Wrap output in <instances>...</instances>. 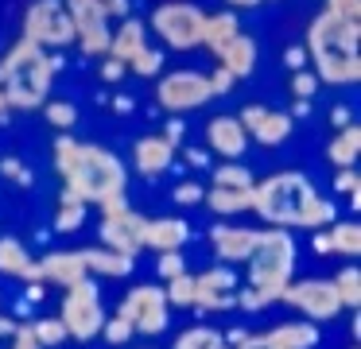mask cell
<instances>
[{
	"mask_svg": "<svg viewBox=\"0 0 361 349\" xmlns=\"http://www.w3.org/2000/svg\"><path fill=\"white\" fill-rule=\"evenodd\" d=\"M291 268H295V240L283 229H260L257 248L249 256V287L237 295L245 310H260L268 302L280 299V291L291 283Z\"/></svg>",
	"mask_w": 361,
	"mask_h": 349,
	"instance_id": "obj_3",
	"label": "cell"
},
{
	"mask_svg": "<svg viewBox=\"0 0 361 349\" xmlns=\"http://www.w3.org/2000/svg\"><path fill=\"white\" fill-rule=\"evenodd\" d=\"M113 109H117V113H133V101H128V97H117V101H113Z\"/></svg>",
	"mask_w": 361,
	"mask_h": 349,
	"instance_id": "obj_57",
	"label": "cell"
},
{
	"mask_svg": "<svg viewBox=\"0 0 361 349\" xmlns=\"http://www.w3.org/2000/svg\"><path fill=\"white\" fill-rule=\"evenodd\" d=\"M156 271H159V279H175V276H183V271H187V264H183V252H159Z\"/></svg>",
	"mask_w": 361,
	"mask_h": 349,
	"instance_id": "obj_40",
	"label": "cell"
},
{
	"mask_svg": "<svg viewBox=\"0 0 361 349\" xmlns=\"http://www.w3.org/2000/svg\"><path fill=\"white\" fill-rule=\"evenodd\" d=\"M357 186H361V178H357V171H353V167L338 171V178H334V190L338 194H357Z\"/></svg>",
	"mask_w": 361,
	"mask_h": 349,
	"instance_id": "obj_45",
	"label": "cell"
},
{
	"mask_svg": "<svg viewBox=\"0 0 361 349\" xmlns=\"http://www.w3.org/2000/svg\"><path fill=\"white\" fill-rule=\"evenodd\" d=\"M0 175H4V178H12V183H20V186H27V183H32V171H27L20 159H12V155H4V159H0Z\"/></svg>",
	"mask_w": 361,
	"mask_h": 349,
	"instance_id": "obj_41",
	"label": "cell"
},
{
	"mask_svg": "<svg viewBox=\"0 0 361 349\" xmlns=\"http://www.w3.org/2000/svg\"><path fill=\"white\" fill-rule=\"evenodd\" d=\"M206 82H210V93H214V97H221V93H229V90H233V82H237V78H233V74H229V70L218 62V66H214V74H206Z\"/></svg>",
	"mask_w": 361,
	"mask_h": 349,
	"instance_id": "obj_42",
	"label": "cell"
},
{
	"mask_svg": "<svg viewBox=\"0 0 361 349\" xmlns=\"http://www.w3.org/2000/svg\"><path fill=\"white\" fill-rule=\"evenodd\" d=\"M144 47H148V43H144V23L133 20V16H125V20H121V27L113 31V39H109V54L128 66V62H133V54H140Z\"/></svg>",
	"mask_w": 361,
	"mask_h": 349,
	"instance_id": "obj_24",
	"label": "cell"
},
{
	"mask_svg": "<svg viewBox=\"0 0 361 349\" xmlns=\"http://www.w3.org/2000/svg\"><path fill=\"white\" fill-rule=\"evenodd\" d=\"M164 291H167V302H171V307H195V276H187V271L167 279Z\"/></svg>",
	"mask_w": 361,
	"mask_h": 349,
	"instance_id": "obj_34",
	"label": "cell"
},
{
	"mask_svg": "<svg viewBox=\"0 0 361 349\" xmlns=\"http://www.w3.org/2000/svg\"><path fill=\"white\" fill-rule=\"evenodd\" d=\"M125 70H128V66H125L121 59H113V54L102 62V78H105V82H121V78H125Z\"/></svg>",
	"mask_w": 361,
	"mask_h": 349,
	"instance_id": "obj_47",
	"label": "cell"
},
{
	"mask_svg": "<svg viewBox=\"0 0 361 349\" xmlns=\"http://www.w3.org/2000/svg\"><path fill=\"white\" fill-rule=\"evenodd\" d=\"M214 59H218L233 78H249L252 70H257V43H252L249 35H233Z\"/></svg>",
	"mask_w": 361,
	"mask_h": 349,
	"instance_id": "obj_23",
	"label": "cell"
},
{
	"mask_svg": "<svg viewBox=\"0 0 361 349\" xmlns=\"http://www.w3.org/2000/svg\"><path fill=\"white\" fill-rule=\"evenodd\" d=\"M167 310H171V302H167V291L156 283H140L133 287V291L121 299L117 307V318H125V322H133L136 333H159L167 330Z\"/></svg>",
	"mask_w": 361,
	"mask_h": 349,
	"instance_id": "obj_9",
	"label": "cell"
},
{
	"mask_svg": "<svg viewBox=\"0 0 361 349\" xmlns=\"http://www.w3.org/2000/svg\"><path fill=\"white\" fill-rule=\"evenodd\" d=\"M326 12L342 16V20H361V0H326Z\"/></svg>",
	"mask_w": 361,
	"mask_h": 349,
	"instance_id": "obj_43",
	"label": "cell"
},
{
	"mask_svg": "<svg viewBox=\"0 0 361 349\" xmlns=\"http://www.w3.org/2000/svg\"><path fill=\"white\" fill-rule=\"evenodd\" d=\"M307 109H311V101H299V97H295V105H291V113H295V116H303Z\"/></svg>",
	"mask_w": 361,
	"mask_h": 349,
	"instance_id": "obj_59",
	"label": "cell"
},
{
	"mask_svg": "<svg viewBox=\"0 0 361 349\" xmlns=\"http://www.w3.org/2000/svg\"><path fill=\"white\" fill-rule=\"evenodd\" d=\"M39 268H43V279H47V283H63V287H71V283H78V279L90 276L78 248H74V252H47L39 260Z\"/></svg>",
	"mask_w": 361,
	"mask_h": 349,
	"instance_id": "obj_21",
	"label": "cell"
},
{
	"mask_svg": "<svg viewBox=\"0 0 361 349\" xmlns=\"http://www.w3.org/2000/svg\"><path fill=\"white\" fill-rule=\"evenodd\" d=\"M202 23H206V12L190 0H164V4L152 8V31L171 51L202 47Z\"/></svg>",
	"mask_w": 361,
	"mask_h": 349,
	"instance_id": "obj_6",
	"label": "cell"
},
{
	"mask_svg": "<svg viewBox=\"0 0 361 349\" xmlns=\"http://www.w3.org/2000/svg\"><path fill=\"white\" fill-rule=\"evenodd\" d=\"M233 287H237L233 271H226V268L206 271V276L195 279V307L198 310H229V307H237Z\"/></svg>",
	"mask_w": 361,
	"mask_h": 349,
	"instance_id": "obj_15",
	"label": "cell"
},
{
	"mask_svg": "<svg viewBox=\"0 0 361 349\" xmlns=\"http://www.w3.org/2000/svg\"><path fill=\"white\" fill-rule=\"evenodd\" d=\"M144 225H148V217L136 214L125 202V194L102 202V240H105V248L136 256L144 248Z\"/></svg>",
	"mask_w": 361,
	"mask_h": 349,
	"instance_id": "obj_8",
	"label": "cell"
},
{
	"mask_svg": "<svg viewBox=\"0 0 361 349\" xmlns=\"http://www.w3.org/2000/svg\"><path fill=\"white\" fill-rule=\"evenodd\" d=\"M334 287H338V299H342V307H350V310L361 307V271L353 268V264L334 276Z\"/></svg>",
	"mask_w": 361,
	"mask_h": 349,
	"instance_id": "obj_31",
	"label": "cell"
},
{
	"mask_svg": "<svg viewBox=\"0 0 361 349\" xmlns=\"http://www.w3.org/2000/svg\"><path fill=\"white\" fill-rule=\"evenodd\" d=\"M314 252H319V256L334 252V248H330V233H314Z\"/></svg>",
	"mask_w": 361,
	"mask_h": 349,
	"instance_id": "obj_53",
	"label": "cell"
},
{
	"mask_svg": "<svg viewBox=\"0 0 361 349\" xmlns=\"http://www.w3.org/2000/svg\"><path fill=\"white\" fill-rule=\"evenodd\" d=\"M0 271H4V276H20V279H27V283H43L39 260H32V252L12 237H0Z\"/></svg>",
	"mask_w": 361,
	"mask_h": 349,
	"instance_id": "obj_20",
	"label": "cell"
},
{
	"mask_svg": "<svg viewBox=\"0 0 361 349\" xmlns=\"http://www.w3.org/2000/svg\"><path fill=\"white\" fill-rule=\"evenodd\" d=\"M319 74H314V70H295V74H291V93H295L299 101H311L314 93H319Z\"/></svg>",
	"mask_w": 361,
	"mask_h": 349,
	"instance_id": "obj_39",
	"label": "cell"
},
{
	"mask_svg": "<svg viewBox=\"0 0 361 349\" xmlns=\"http://www.w3.org/2000/svg\"><path fill=\"white\" fill-rule=\"evenodd\" d=\"M314 186L307 183V175L299 171H283V175H272L264 183H252V209H257L260 221L276 225H307L314 206Z\"/></svg>",
	"mask_w": 361,
	"mask_h": 349,
	"instance_id": "obj_5",
	"label": "cell"
},
{
	"mask_svg": "<svg viewBox=\"0 0 361 349\" xmlns=\"http://www.w3.org/2000/svg\"><path fill=\"white\" fill-rule=\"evenodd\" d=\"M102 333H105V341H109V345H128V341H133V322H125V318H105V326H102Z\"/></svg>",
	"mask_w": 361,
	"mask_h": 349,
	"instance_id": "obj_38",
	"label": "cell"
},
{
	"mask_svg": "<svg viewBox=\"0 0 361 349\" xmlns=\"http://www.w3.org/2000/svg\"><path fill=\"white\" fill-rule=\"evenodd\" d=\"M226 341H221L218 330H210V326H195V330L179 333L175 338V349H221Z\"/></svg>",
	"mask_w": 361,
	"mask_h": 349,
	"instance_id": "obj_32",
	"label": "cell"
},
{
	"mask_svg": "<svg viewBox=\"0 0 361 349\" xmlns=\"http://www.w3.org/2000/svg\"><path fill=\"white\" fill-rule=\"evenodd\" d=\"M202 202L214 209V214H245V209H252V186L249 190H229V186H214V190L202 194Z\"/></svg>",
	"mask_w": 361,
	"mask_h": 349,
	"instance_id": "obj_25",
	"label": "cell"
},
{
	"mask_svg": "<svg viewBox=\"0 0 361 349\" xmlns=\"http://www.w3.org/2000/svg\"><path fill=\"white\" fill-rule=\"evenodd\" d=\"M187 240H190V225L183 217H148V225H144V248L179 252Z\"/></svg>",
	"mask_w": 361,
	"mask_h": 349,
	"instance_id": "obj_19",
	"label": "cell"
},
{
	"mask_svg": "<svg viewBox=\"0 0 361 349\" xmlns=\"http://www.w3.org/2000/svg\"><path fill=\"white\" fill-rule=\"evenodd\" d=\"M183 132H187V124H183L179 116H171V121H167V128H164V136L171 140V144H179V140H183Z\"/></svg>",
	"mask_w": 361,
	"mask_h": 349,
	"instance_id": "obj_51",
	"label": "cell"
},
{
	"mask_svg": "<svg viewBox=\"0 0 361 349\" xmlns=\"http://www.w3.org/2000/svg\"><path fill=\"white\" fill-rule=\"evenodd\" d=\"M32 333H35V341L39 345H63L71 333H66V326H63V318H39V322L32 326Z\"/></svg>",
	"mask_w": 361,
	"mask_h": 349,
	"instance_id": "obj_35",
	"label": "cell"
},
{
	"mask_svg": "<svg viewBox=\"0 0 361 349\" xmlns=\"http://www.w3.org/2000/svg\"><path fill=\"white\" fill-rule=\"evenodd\" d=\"M59 70V59H51L39 43L20 39L0 59V90L8 97V109H35L47 101L51 78Z\"/></svg>",
	"mask_w": 361,
	"mask_h": 349,
	"instance_id": "obj_4",
	"label": "cell"
},
{
	"mask_svg": "<svg viewBox=\"0 0 361 349\" xmlns=\"http://www.w3.org/2000/svg\"><path fill=\"white\" fill-rule=\"evenodd\" d=\"M283 62H288L291 70H307V51L303 47H288V51H283Z\"/></svg>",
	"mask_w": 361,
	"mask_h": 349,
	"instance_id": "obj_48",
	"label": "cell"
},
{
	"mask_svg": "<svg viewBox=\"0 0 361 349\" xmlns=\"http://www.w3.org/2000/svg\"><path fill=\"white\" fill-rule=\"evenodd\" d=\"M214 93H210V82H206V74H198V70H171V74L159 78L156 85V105L167 109V113H187V109H198L206 105Z\"/></svg>",
	"mask_w": 361,
	"mask_h": 349,
	"instance_id": "obj_11",
	"label": "cell"
},
{
	"mask_svg": "<svg viewBox=\"0 0 361 349\" xmlns=\"http://www.w3.org/2000/svg\"><path fill=\"white\" fill-rule=\"evenodd\" d=\"M202 186L198 183H179L175 186V202H179V206H198V202H202Z\"/></svg>",
	"mask_w": 361,
	"mask_h": 349,
	"instance_id": "obj_44",
	"label": "cell"
},
{
	"mask_svg": "<svg viewBox=\"0 0 361 349\" xmlns=\"http://www.w3.org/2000/svg\"><path fill=\"white\" fill-rule=\"evenodd\" d=\"M128 70H136L140 78H156L159 70H164V54H159V51H152V47H144L140 54H133Z\"/></svg>",
	"mask_w": 361,
	"mask_h": 349,
	"instance_id": "obj_37",
	"label": "cell"
},
{
	"mask_svg": "<svg viewBox=\"0 0 361 349\" xmlns=\"http://www.w3.org/2000/svg\"><path fill=\"white\" fill-rule=\"evenodd\" d=\"M24 39L39 47H66L74 43V20L63 0H32L24 16Z\"/></svg>",
	"mask_w": 361,
	"mask_h": 349,
	"instance_id": "obj_10",
	"label": "cell"
},
{
	"mask_svg": "<svg viewBox=\"0 0 361 349\" xmlns=\"http://www.w3.org/2000/svg\"><path fill=\"white\" fill-rule=\"evenodd\" d=\"M8 116V97H4V90H0V121Z\"/></svg>",
	"mask_w": 361,
	"mask_h": 349,
	"instance_id": "obj_60",
	"label": "cell"
},
{
	"mask_svg": "<svg viewBox=\"0 0 361 349\" xmlns=\"http://www.w3.org/2000/svg\"><path fill=\"white\" fill-rule=\"evenodd\" d=\"M268 338H272L280 349H314L319 345V330H314V322H283V326H276Z\"/></svg>",
	"mask_w": 361,
	"mask_h": 349,
	"instance_id": "obj_27",
	"label": "cell"
},
{
	"mask_svg": "<svg viewBox=\"0 0 361 349\" xmlns=\"http://www.w3.org/2000/svg\"><path fill=\"white\" fill-rule=\"evenodd\" d=\"M283 302L307 314L311 322H326V318L342 314V299H338V287L334 279H303V283H288L280 291Z\"/></svg>",
	"mask_w": 361,
	"mask_h": 349,
	"instance_id": "obj_12",
	"label": "cell"
},
{
	"mask_svg": "<svg viewBox=\"0 0 361 349\" xmlns=\"http://www.w3.org/2000/svg\"><path fill=\"white\" fill-rule=\"evenodd\" d=\"M330 248L345 256L361 252V225L357 221H330Z\"/></svg>",
	"mask_w": 361,
	"mask_h": 349,
	"instance_id": "obj_30",
	"label": "cell"
},
{
	"mask_svg": "<svg viewBox=\"0 0 361 349\" xmlns=\"http://www.w3.org/2000/svg\"><path fill=\"white\" fill-rule=\"evenodd\" d=\"M226 4H233V8H257V4H264V0H226Z\"/></svg>",
	"mask_w": 361,
	"mask_h": 349,
	"instance_id": "obj_58",
	"label": "cell"
},
{
	"mask_svg": "<svg viewBox=\"0 0 361 349\" xmlns=\"http://www.w3.org/2000/svg\"><path fill=\"white\" fill-rule=\"evenodd\" d=\"M63 326H66V333L71 338H78V341H90V338H97L102 333V326H105V310H102V291H97V283L94 279H78V283H71L66 287V295H63Z\"/></svg>",
	"mask_w": 361,
	"mask_h": 349,
	"instance_id": "obj_7",
	"label": "cell"
},
{
	"mask_svg": "<svg viewBox=\"0 0 361 349\" xmlns=\"http://www.w3.org/2000/svg\"><path fill=\"white\" fill-rule=\"evenodd\" d=\"M350 349H357V345H350Z\"/></svg>",
	"mask_w": 361,
	"mask_h": 349,
	"instance_id": "obj_61",
	"label": "cell"
},
{
	"mask_svg": "<svg viewBox=\"0 0 361 349\" xmlns=\"http://www.w3.org/2000/svg\"><path fill=\"white\" fill-rule=\"evenodd\" d=\"M171 159H175V144L167 136H144V140H136V147H133V163H136V171H140L144 178H156V175H164L167 167H171Z\"/></svg>",
	"mask_w": 361,
	"mask_h": 349,
	"instance_id": "obj_18",
	"label": "cell"
},
{
	"mask_svg": "<svg viewBox=\"0 0 361 349\" xmlns=\"http://www.w3.org/2000/svg\"><path fill=\"white\" fill-rule=\"evenodd\" d=\"M260 229H245V225H214L210 229V245L221 260L237 264V260H249L252 248H257Z\"/></svg>",
	"mask_w": 361,
	"mask_h": 349,
	"instance_id": "obj_17",
	"label": "cell"
},
{
	"mask_svg": "<svg viewBox=\"0 0 361 349\" xmlns=\"http://www.w3.org/2000/svg\"><path fill=\"white\" fill-rule=\"evenodd\" d=\"M221 349H226V345H221Z\"/></svg>",
	"mask_w": 361,
	"mask_h": 349,
	"instance_id": "obj_62",
	"label": "cell"
},
{
	"mask_svg": "<svg viewBox=\"0 0 361 349\" xmlns=\"http://www.w3.org/2000/svg\"><path fill=\"white\" fill-rule=\"evenodd\" d=\"M43 113H47V121L63 132H71L74 121H78V109H74L71 101H43Z\"/></svg>",
	"mask_w": 361,
	"mask_h": 349,
	"instance_id": "obj_36",
	"label": "cell"
},
{
	"mask_svg": "<svg viewBox=\"0 0 361 349\" xmlns=\"http://www.w3.org/2000/svg\"><path fill=\"white\" fill-rule=\"evenodd\" d=\"M43 295H47V291H43V283H27V299H32V302H39Z\"/></svg>",
	"mask_w": 361,
	"mask_h": 349,
	"instance_id": "obj_56",
	"label": "cell"
},
{
	"mask_svg": "<svg viewBox=\"0 0 361 349\" xmlns=\"http://www.w3.org/2000/svg\"><path fill=\"white\" fill-rule=\"evenodd\" d=\"M237 349H280V345H276L268 333H264V338H249V333H245V338L237 341Z\"/></svg>",
	"mask_w": 361,
	"mask_h": 349,
	"instance_id": "obj_49",
	"label": "cell"
},
{
	"mask_svg": "<svg viewBox=\"0 0 361 349\" xmlns=\"http://www.w3.org/2000/svg\"><path fill=\"white\" fill-rule=\"evenodd\" d=\"M187 163H190V167H206V163H210V155H206L202 147H187Z\"/></svg>",
	"mask_w": 361,
	"mask_h": 349,
	"instance_id": "obj_52",
	"label": "cell"
},
{
	"mask_svg": "<svg viewBox=\"0 0 361 349\" xmlns=\"http://www.w3.org/2000/svg\"><path fill=\"white\" fill-rule=\"evenodd\" d=\"M12 349H43V345L35 341L32 326H16V333H12Z\"/></svg>",
	"mask_w": 361,
	"mask_h": 349,
	"instance_id": "obj_46",
	"label": "cell"
},
{
	"mask_svg": "<svg viewBox=\"0 0 361 349\" xmlns=\"http://www.w3.org/2000/svg\"><path fill=\"white\" fill-rule=\"evenodd\" d=\"M97 4H102L105 16H121V20L128 16V0H97Z\"/></svg>",
	"mask_w": 361,
	"mask_h": 349,
	"instance_id": "obj_50",
	"label": "cell"
},
{
	"mask_svg": "<svg viewBox=\"0 0 361 349\" xmlns=\"http://www.w3.org/2000/svg\"><path fill=\"white\" fill-rule=\"evenodd\" d=\"M55 167L66 178V190L78 194L86 206H102V202L125 194V163L97 144H78L71 132L55 140Z\"/></svg>",
	"mask_w": 361,
	"mask_h": 349,
	"instance_id": "obj_1",
	"label": "cell"
},
{
	"mask_svg": "<svg viewBox=\"0 0 361 349\" xmlns=\"http://www.w3.org/2000/svg\"><path fill=\"white\" fill-rule=\"evenodd\" d=\"M206 147L218 152L221 159H241L245 147H249V132L237 116H214L206 124Z\"/></svg>",
	"mask_w": 361,
	"mask_h": 349,
	"instance_id": "obj_16",
	"label": "cell"
},
{
	"mask_svg": "<svg viewBox=\"0 0 361 349\" xmlns=\"http://www.w3.org/2000/svg\"><path fill=\"white\" fill-rule=\"evenodd\" d=\"M12 333H16V322H12V318H4V314H0V338H12Z\"/></svg>",
	"mask_w": 361,
	"mask_h": 349,
	"instance_id": "obj_55",
	"label": "cell"
},
{
	"mask_svg": "<svg viewBox=\"0 0 361 349\" xmlns=\"http://www.w3.org/2000/svg\"><path fill=\"white\" fill-rule=\"evenodd\" d=\"M357 31H361V23L342 20V16L326 12V8H322V12L311 20L303 51L314 59V74H319V82L353 85L361 78Z\"/></svg>",
	"mask_w": 361,
	"mask_h": 349,
	"instance_id": "obj_2",
	"label": "cell"
},
{
	"mask_svg": "<svg viewBox=\"0 0 361 349\" xmlns=\"http://www.w3.org/2000/svg\"><path fill=\"white\" fill-rule=\"evenodd\" d=\"M357 152H361V128L350 121L345 128H338L334 140H330L326 155H330L334 167H353V163H357Z\"/></svg>",
	"mask_w": 361,
	"mask_h": 349,
	"instance_id": "obj_26",
	"label": "cell"
},
{
	"mask_svg": "<svg viewBox=\"0 0 361 349\" xmlns=\"http://www.w3.org/2000/svg\"><path fill=\"white\" fill-rule=\"evenodd\" d=\"M237 121H241L245 132L264 147H276V144H283V140L291 136V116L288 113H272V109H264V105H245Z\"/></svg>",
	"mask_w": 361,
	"mask_h": 349,
	"instance_id": "obj_14",
	"label": "cell"
},
{
	"mask_svg": "<svg viewBox=\"0 0 361 349\" xmlns=\"http://www.w3.org/2000/svg\"><path fill=\"white\" fill-rule=\"evenodd\" d=\"M82 260H86V271L90 276H109V279H121L133 271L136 256L128 252H113V248H78Z\"/></svg>",
	"mask_w": 361,
	"mask_h": 349,
	"instance_id": "obj_22",
	"label": "cell"
},
{
	"mask_svg": "<svg viewBox=\"0 0 361 349\" xmlns=\"http://www.w3.org/2000/svg\"><path fill=\"white\" fill-rule=\"evenodd\" d=\"M82 221H86V202H82L78 194L63 190V206H59V214H55V229L74 233V229H82Z\"/></svg>",
	"mask_w": 361,
	"mask_h": 349,
	"instance_id": "obj_29",
	"label": "cell"
},
{
	"mask_svg": "<svg viewBox=\"0 0 361 349\" xmlns=\"http://www.w3.org/2000/svg\"><path fill=\"white\" fill-rule=\"evenodd\" d=\"M66 12L74 20V43L86 54H109V16L102 12L97 0H66Z\"/></svg>",
	"mask_w": 361,
	"mask_h": 349,
	"instance_id": "obj_13",
	"label": "cell"
},
{
	"mask_svg": "<svg viewBox=\"0 0 361 349\" xmlns=\"http://www.w3.org/2000/svg\"><path fill=\"white\" fill-rule=\"evenodd\" d=\"M233 35H241V27H237V16H233V12L206 16V23H202V47H210V51L218 54Z\"/></svg>",
	"mask_w": 361,
	"mask_h": 349,
	"instance_id": "obj_28",
	"label": "cell"
},
{
	"mask_svg": "<svg viewBox=\"0 0 361 349\" xmlns=\"http://www.w3.org/2000/svg\"><path fill=\"white\" fill-rule=\"evenodd\" d=\"M330 121H334V124H338V128H345V124H350V113H345V109H342V105H338V109H334V113H330Z\"/></svg>",
	"mask_w": 361,
	"mask_h": 349,
	"instance_id": "obj_54",
	"label": "cell"
},
{
	"mask_svg": "<svg viewBox=\"0 0 361 349\" xmlns=\"http://www.w3.org/2000/svg\"><path fill=\"white\" fill-rule=\"evenodd\" d=\"M214 186H229V190H249L252 186V171H245L241 163H221L214 171Z\"/></svg>",
	"mask_w": 361,
	"mask_h": 349,
	"instance_id": "obj_33",
	"label": "cell"
}]
</instances>
